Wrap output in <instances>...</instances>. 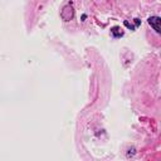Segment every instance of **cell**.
I'll return each instance as SVG.
<instances>
[{
  "label": "cell",
  "mask_w": 161,
  "mask_h": 161,
  "mask_svg": "<svg viewBox=\"0 0 161 161\" xmlns=\"http://www.w3.org/2000/svg\"><path fill=\"white\" fill-rule=\"evenodd\" d=\"M61 16H62V19L64 22H69L71 19H73V16H74V10H73V6L71 4L68 5H65L63 8V10L61 13Z\"/></svg>",
  "instance_id": "6da1fadb"
},
{
  "label": "cell",
  "mask_w": 161,
  "mask_h": 161,
  "mask_svg": "<svg viewBox=\"0 0 161 161\" xmlns=\"http://www.w3.org/2000/svg\"><path fill=\"white\" fill-rule=\"evenodd\" d=\"M112 34H113L115 37H121L123 33L120 30V28H118V27H115V28L112 29Z\"/></svg>",
  "instance_id": "3957f363"
},
{
  "label": "cell",
  "mask_w": 161,
  "mask_h": 161,
  "mask_svg": "<svg viewBox=\"0 0 161 161\" xmlns=\"http://www.w3.org/2000/svg\"><path fill=\"white\" fill-rule=\"evenodd\" d=\"M149 24H150L151 27L154 28L157 33L161 32V19L159 18V16H151V18H149Z\"/></svg>",
  "instance_id": "7a4b0ae2"
},
{
  "label": "cell",
  "mask_w": 161,
  "mask_h": 161,
  "mask_svg": "<svg viewBox=\"0 0 161 161\" xmlns=\"http://www.w3.org/2000/svg\"><path fill=\"white\" fill-rule=\"evenodd\" d=\"M135 23H136V25H139L140 24V20L139 19H135Z\"/></svg>",
  "instance_id": "277c9868"
}]
</instances>
